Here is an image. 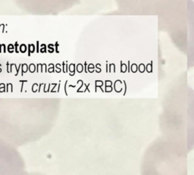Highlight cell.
Wrapping results in <instances>:
<instances>
[{
    "label": "cell",
    "instance_id": "1",
    "mask_svg": "<svg viewBox=\"0 0 194 175\" xmlns=\"http://www.w3.org/2000/svg\"><path fill=\"white\" fill-rule=\"evenodd\" d=\"M20 82H21V83H22V84H21V92H22V91H23V87H24V83L25 82H27V81H20Z\"/></svg>",
    "mask_w": 194,
    "mask_h": 175
},
{
    "label": "cell",
    "instance_id": "4",
    "mask_svg": "<svg viewBox=\"0 0 194 175\" xmlns=\"http://www.w3.org/2000/svg\"><path fill=\"white\" fill-rule=\"evenodd\" d=\"M132 71H136V67H135V65H134V66L132 67Z\"/></svg>",
    "mask_w": 194,
    "mask_h": 175
},
{
    "label": "cell",
    "instance_id": "5",
    "mask_svg": "<svg viewBox=\"0 0 194 175\" xmlns=\"http://www.w3.org/2000/svg\"><path fill=\"white\" fill-rule=\"evenodd\" d=\"M0 89H5V87H3V88H0ZM4 90V91H5V90ZM0 92H2V90H0Z\"/></svg>",
    "mask_w": 194,
    "mask_h": 175
},
{
    "label": "cell",
    "instance_id": "3",
    "mask_svg": "<svg viewBox=\"0 0 194 175\" xmlns=\"http://www.w3.org/2000/svg\"><path fill=\"white\" fill-rule=\"evenodd\" d=\"M7 72H8V73L10 72V71H9V62H7Z\"/></svg>",
    "mask_w": 194,
    "mask_h": 175
},
{
    "label": "cell",
    "instance_id": "6",
    "mask_svg": "<svg viewBox=\"0 0 194 175\" xmlns=\"http://www.w3.org/2000/svg\"><path fill=\"white\" fill-rule=\"evenodd\" d=\"M69 87H73V88L76 87V86H72V85H70Z\"/></svg>",
    "mask_w": 194,
    "mask_h": 175
},
{
    "label": "cell",
    "instance_id": "2",
    "mask_svg": "<svg viewBox=\"0 0 194 175\" xmlns=\"http://www.w3.org/2000/svg\"><path fill=\"white\" fill-rule=\"evenodd\" d=\"M67 83H68V81H66V83H65V94H66V95L68 94L67 91H66V86H67Z\"/></svg>",
    "mask_w": 194,
    "mask_h": 175
}]
</instances>
